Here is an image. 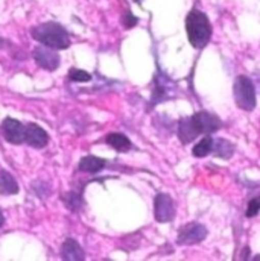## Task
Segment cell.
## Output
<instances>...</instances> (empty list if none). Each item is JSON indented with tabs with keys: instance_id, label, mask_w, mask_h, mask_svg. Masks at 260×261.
Instances as JSON below:
<instances>
[{
	"instance_id": "obj_1",
	"label": "cell",
	"mask_w": 260,
	"mask_h": 261,
	"mask_svg": "<svg viewBox=\"0 0 260 261\" xmlns=\"http://www.w3.org/2000/svg\"><path fill=\"white\" fill-rule=\"evenodd\" d=\"M222 126V120L211 113L199 111L195 113L192 117H186L180 120L178 125V137L181 138V143L187 144L194 141L201 134H211Z\"/></svg>"
},
{
	"instance_id": "obj_2",
	"label": "cell",
	"mask_w": 260,
	"mask_h": 261,
	"mask_svg": "<svg viewBox=\"0 0 260 261\" xmlns=\"http://www.w3.org/2000/svg\"><path fill=\"white\" fill-rule=\"evenodd\" d=\"M32 37L37 41H40L43 46L55 49V50L67 49L70 46L68 34L65 32V29L61 24L54 23V21L43 23V24H38L37 28H34Z\"/></svg>"
},
{
	"instance_id": "obj_3",
	"label": "cell",
	"mask_w": 260,
	"mask_h": 261,
	"mask_svg": "<svg viewBox=\"0 0 260 261\" xmlns=\"http://www.w3.org/2000/svg\"><path fill=\"white\" fill-rule=\"evenodd\" d=\"M186 31H187L189 41L195 49H202L210 41V37H211L210 21L207 15L198 9L189 12L186 18Z\"/></svg>"
},
{
	"instance_id": "obj_4",
	"label": "cell",
	"mask_w": 260,
	"mask_h": 261,
	"mask_svg": "<svg viewBox=\"0 0 260 261\" xmlns=\"http://www.w3.org/2000/svg\"><path fill=\"white\" fill-rule=\"evenodd\" d=\"M234 102L244 111H253L256 108V90L250 77L238 76L234 81Z\"/></svg>"
},
{
	"instance_id": "obj_5",
	"label": "cell",
	"mask_w": 260,
	"mask_h": 261,
	"mask_svg": "<svg viewBox=\"0 0 260 261\" xmlns=\"http://www.w3.org/2000/svg\"><path fill=\"white\" fill-rule=\"evenodd\" d=\"M154 216L160 223L171 222L175 216V206L172 197L166 193H158L154 199Z\"/></svg>"
},
{
	"instance_id": "obj_6",
	"label": "cell",
	"mask_w": 260,
	"mask_h": 261,
	"mask_svg": "<svg viewBox=\"0 0 260 261\" xmlns=\"http://www.w3.org/2000/svg\"><path fill=\"white\" fill-rule=\"evenodd\" d=\"M207 237V228L201 223H187L178 232V243L180 245H196Z\"/></svg>"
},
{
	"instance_id": "obj_7",
	"label": "cell",
	"mask_w": 260,
	"mask_h": 261,
	"mask_svg": "<svg viewBox=\"0 0 260 261\" xmlns=\"http://www.w3.org/2000/svg\"><path fill=\"white\" fill-rule=\"evenodd\" d=\"M34 60L41 68L49 70V71L57 70L60 65V55L54 49L46 47V46L34 49Z\"/></svg>"
},
{
	"instance_id": "obj_8",
	"label": "cell",
	"mask_w": 260,
	"mask_h": 261,
	"mask_svg": "<svg viewBox=\"0 0 260 261\" xmlns=\"http://www.w3.org/2000/svg\"><path fill=\"white\" fill-rule=\"evenodd\" d=\"M2 134L6 141L12 144H21L25 141V126L15 119H5L2 123Z\"/></svg>"
},
{
	"instance_id": "obj_9",
	"label": "cell",
	"mask_w": 260,
	"mask_h": 261,
	"mask_svg": "<svg viewBox=\"0 0 260 261\" xmlns=\"http://www.w3.org/2000/svg\"><path fill=\"white\" fill-rule=\"evenodd\" d=\"M25 141L32 147L43 149L49 143V135H48L46 130L40 128L38 125L31 123V125L25 126Z\"/></svg>"
},
{
	"instance_id": "obj_10",
	"label": "cell",
	"mask_w": 260,
	"mask_h": 261,
	"mask_svg": "<svg viewBox=\"0 0 260 261\" xmlns=\"http://www.w3.org/2000/svg\"><path fill=\"white\" fill-rule=\"evenodd\" d=\"M61 257L67 261H81L85 258V254L76 240L67 239L61 248Z\"/></svg>"
},
{
	"instance_id": "obj_11",
	"label": "cell",
	"mask_w": 260,
	"mask_h": 261,
	"mask_svg": "<svg viewBox=\"0 0 260 261\" xmlns=\"http://www.w3.org/2000/svg\"><path fill=\"white\" fill-rule=\"evenodd\" d=\"M15 193H18V184L15 178L6 170H0V195H15Z\"/></svg>"
},
{
	"instance_id": "obj_12",
	"label": "cell",
	"mask_w": 260,
	"mask_h": 261,
	"mask_svg": "<svg viewBox=\"0 0 260 261\" xmlns=\"http://www.w3.org/2000/svg\"><path fill=\"white\" fill-rule=\"evenodd\" d=\"M105 167V161L98 156H85L79 163V170L85 173H98Z\"/></svg>"
},
{
	"instance_id": "obj_13",
	"label": "cell",
	"mask_w": 260,
	"mask_h": 261,
	"mask_svg": "<svg viewBox=\"0 0 260 261\" xmlns=\"http://www.w3.org/2000/svg\"><path fill=\"white\" fill-rule=\"evenodd\" d=\"M107 143H108L113 149H116L117 152H128L131 149V141L124 135V134L114 132V134L107 135Z\"/></svg>"
},
{
	"instance_id": "obj_14",
	"label": "cell",
	"mask_w": 260,
	"mask_h": 261,
	"mask_svg": "<svg viewBox=\"0 0 260 261\" xmlns=\"http://www.w3.org/2000/svg\"><path fill=\"white\" fill-rule=\"evenodd\" d=\"M234 152V146L224 138H213V153L222 158H230Z\"/></svg>"
},
{
	"instance_id": "obj_15",
	"label": "cell",
	"mask_w": 260,
	"mask_h": 261,
	"mask_svg": "<svg viewBox=\"0 0 260 261\" xmlns=\"http://www.w3.org/2000/svg\"><path fill=\"white\" fill-rule=\"evenodd\" d=\"M211 152H213V137H210L207 134L204 138H201L199 143H196L192 153H194V156H196V158H204V156L210 155Z\"/></svg>"
},
{
	"instance_id": "obj_16",
	"label": "cell",
	"mask_w": 260,
	"mask_h": 261,
	"mask_svg": "<svg viewBox=\"0 0 260 261\" xmlns=\"http://www.w3.org/2000/svg\"><path fill=\"white\" fill-rule=\"evenodd\" d=\"M68 76H70V79H72L73 82H88V81L91 79L90 73H87V71H84V70H78V68L70 70Z\"/></svg>"
},
{
	"instance_id": "obj_17",
	"label": "cell",
	"mask_w": 260,
	"mask_h": 261,
	"mask_svg": "<svg viewBox=\"0 0 260 261\" xmlns=\"http://www.w3.org/2000/svg\"><path fill=\"white\" fill-rule=\"evenodd\" d=\"M260 211V196L257 197H253L250 202H248V206H247V217H254L257 216Z\"/></svg>"
},
{
	"instance_id": "obj_18",
	"label": "cell",
	"mask_w": 260,
	"mask_h": 261,
	"mask_svg": "<svg viewBox=\"0 0 260 261\" xmlns=\"http://www.w3.org/2000/svg\"><path fill=\"white\" fill-rule=\"evenodd\" d=\"M124 24H125L127 28H132L134 24H137V18H135L131 12H127L125 17H124Z\"/></svg>"
},
{
	"instance_id": "obj_19",
	"label": "cell",
	"mask_w": 260,
	"mask_h": 261,
	"mask_svg": "<svg viewBox=\"0 0 260 261\" xmlns=\"http://www.w3.org/2000/svg\"><path fill=\"white\" fill-rule=\"evenodd\" d=\"M3 223H5V217H3V213H2V210H0V228L3 226Z\"/></svg>"
}]
</instances>
